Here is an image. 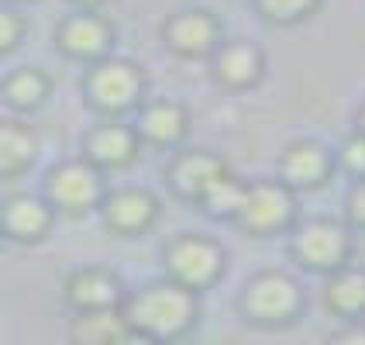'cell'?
<instances>
[{
	"label": "cell",
	"instance_id": "5bb4252c",
	"mask_svg": "<svg viewBox=\"0 0 365 345\" xmlns=\"http://www.w3.org/2000/svg\"><path fill=\"white\" fill-rule=\"evenodd\" d=\"M227 163L214 152H203V149H193V152H180L173 163L165 166V183L169 190L180 197V201H200V194L210 186V183L221 176Z\"/></svg>",
	"mask_w": 365,
	"mask_h": 345
},
{
	"label": "cell",
	"instance_id": "cb8c5ba5",
	"mask_svg": "<svg viewBox=\"0 0 365 345\" xmlns=\"http://www.w3.org/2000/svg\"><path fill=\"white\" fill-rule=\"evenodd\" d=\"M28 35V21L18 14L14 7L0 4V56H11L14 49H21V41Z\"/></svg>",
	"mask_w": 365,
	"mask_h": 345
},
{
	"label": "cell",
	"instance_id": "f1b7e54d",
	"mask_svg": "<svg viewBox=\"0 0 365 345\" xmlns=\"http://www.w3.org/2000/svg\"><path fill=\"white\" fill-rule=\"evenodd\" d=\"M110 4H114V0H69L73 11H97V14H101L103 7H110Z\"/></svg>",
	"mask_w": 365,
	"mask_h": 345
},
{
	"label": "cell",
	"instance_id": "277c9868",
	"mask_svg": "<svg viewBox=\"0 0 365 345\" xmlns=\"http://www.w3.org/2000/svg\"><path fill=\"white\" fill-rule=\"evenodd\" d=\"M300 311H304V290L289 273L279 269H265L252 276L242 294V314L259 328L293 325Z\"/></svg>",
	"mask_w": 365,
	"mask_h": 345
},
{
	"label": "cell",
	"instance_id": "ba28073f",
	"mask_svg": "<svg viewBox=\"0 0 365 345\" xmlns=\"http://www.w3.org/2000/svg\"><path fill=\"white\" fill-rule=\"evenodd\" d=\"M293 218H297V201H293V190L283 180L248 183L242 214H238V224L248 235H259V239L279 235L293 224Z\"/></svg>",
	"mask_w": 365,
	"mask_h": 345
},
{
	"label": "cell",
	"instance_id": "603a6c76",
	"mask_svg": "<svg viewBox=\"0 0 365 345\" xmlns=\"http://www.w3.org/2000/svg\"><path fill=\"white\" fill-rule=\"evenodd\" d=\"M255 4L265 14V21L272 24H297V21L310 18L317 7V0H255Z\"/></svg>",
	"mask_w": 365,
	"mask_h": 345
},
{
	"label": "cell",
	"instance_id": "484cf974",
	"mask_svg": "<svg viewBox=\"0 0 365 345\" xmlns=\"http://www.w3.org/2000/svg\"><path fill=\"white\" fill-rule=\"evenodd\" d=\"M348 218L365 228V180H359L348 194Z\"/></svg>",
	"mask_w": 365,
	"mask_h": 345
},
{
	"label": "cell",
	"instance_id": "4fadbf2b",
	"mask_svg": "<svg viewBox=\"0 0 365 345\" xmlns=\"http://www.w3.org/2000/svg\"><path fill=\"white\" fill-rule=\"evenodd\" d=\"M142 152V139L135 131V124H124L118 118H107V121L93 124L86 135H83V159L93 163L97 169H124L138 159Z\"/></svg>",
	"mask_w": 365,
	"mask_h": 345
},
{
	"label": "cell",
	"instance_id": "44dd1931",
	"mask_svg": "<svg viewBox=\"0 0 365 345\" xmlns=\"http://www.w3.org/2000/svg\"><path fill=\"white\" fill-rule=\"evenodd\" d=\"M324 304L338 318H362L365 314V269H338L331 273L324 290Z\"/></svg>",
	"mask_w": 365,
	"mask_h": 345
},
{
	"label": "cell",
	"instance_id": "4316f807",
	"mask_svg": "<svg viewBox=\"0 0 365 345\" xmlns=\"http://www.w3.org/2000/svg\"><path fill=\"white\" fill-rule=\"evenodd\" d=\"M327 345H365V325H348L341 331H334Z\"/></svg>",
	"mask_w": 365,
	"mask_h": 345
},
{
	"label": "cell",
	"instance_id": "30bf717a",
	"mask_svg": "<svg viewBox=\"0 0 365 345\" xmlns=\"http://www.w3.org/2000/svg\"><path fill=\"white\" fill-rule=\"evenodd\" d=\"M124 284L121 276L107 266H80L62 280V301L73 314L83 311H110L124 304Z\"/></svg>",
	"mask_w": 365,
	"mask_h": 345
},
{
	"label": "cell",
	"instance_id": "5b68a950",
	"mask_svg": "<svg viewBox=\"0 0 365 345\" xmlns=\"http://www.w3.org/2000/svg\"><path fill=\"white\" fill-rule=\"evenodd\" d=\"M224 266H227V256H224L221 242H214L210 235L186 231L165 245V280L186 286L193 294H203L217 284Z\"/></svg>",
	"mask_w": 365,
	"mask_h": 345
},
{
	"label": "cell",
	"instance_id": "ffe728a7",
	"mask_svg": "<svg viewBox=\"0 0 365 345\" xmlns=\"http://www.w3.org/2000/svg\"><path fill=\"white\" fill-rule=\"evenodd\" d=\"M124 321L121 307H110V311H83L73 314L69 321V342L73 345H114L124 335Z\"/></svg>",
	"mask_w": 365,
	"mask_h": 345
},
{
	"label": "cell",
	"instance_id": "83f0119b",
	"mask_svg": "<svg viewBox=\"0 0 365 345\" xmlns=\"http://www.w3.org/2000/svg\"><path fill=\"white\" fill-rule=\"evenodd\" d=\"M114 345H163V342L148 339V335H142V331H135V328H124V335H121V339H118Z\"/></svg>",
	"mask_w": 365,
	"mask_h": 345
},
{
	"label": "cell",
	"instance_id": "8fae6325",
	"mask_svg": "<svg viewBox=\"0 0 365 345\" xmlns=\"http://www.w3.org/2000/svg\"><path fill=\"white\" fill-rule=\"evenodd\" d=\"M56 211L41 194H7L0 201V235L18 245H38L52 235Z\"/></svg>",
	"mask_w": 365,
	"mask_h": 345
},
{
	"label": "cell",
	"instance_id": "7a4b0ae2",
	"mask_svg": "<svg viewBox=\"0 0 365 345\" xmlns=\"http://www.w3.org/2000/svg\"><path fill=\"white\" fill-rule=\"evenodd\" d=\"M148 76L135 59L107 56L86 66L83 73V101L103 118H121L128 111L142 107Z\"/></svg>",
	"mask_w": 365,
	"mask_h": 345
},
{
	"label": "cell",
	"instance_id": "1f68e13d",
	"mask_svg": "<svg viewBox=\"0 0 365 345\" xmlns=\"http://www.w3.org/2000/svg\"><path fill=\"white\" fill-rule=\"evenodd\" d=\"M0 249H4V235H0Z\"/></svg>",
	"mask_w": 365,
	"mask_h": 345
},
{
	"label": "cell",
	"instance_id": "9a60e30c",
	"mask_svg": "<svg viewBox=\"0 0 365 345\" xmlns=\"http://www.w3.org/2000/svg\"><path fill=\"white\" fill-rule=\"evenodd\" d=\"M331 152H327L321 142H310V139H300V142H289L279 156V173H283V183L289 190H314V186H324L327 176H331Z\"/></svg>",
	"mask_w": 365,
	"mask_h": 345
},
{
	"label": "cell",
	"instance_id": "8992f818",
	"mask_svg": "<svg viewBox=\"0 0 365 345\" xmlns=\"http://www.w3.org/2000/svg\"><path fill=\"white\" fill-rule=\"evenodd\" d=\"M289 256L310 273H338L348 266L351 239L338 221L317 218V221H307L297 228V235L289 242Z\"/></svg>",
	"mask_w": 365,
	"mask_h": 345
},
{
	"label": "cell",
	"instance_id": "f546056e",
	"mask_svg": "<svg viewBox=\"0 0 365 345\" xmlns=\"http://www.w3.org/2000/svg\"><path fill=\"white\" fill-rule=\"evenodd\" d=\"M359 128H362V135H365V107L359 111Z\"/></svg>",
	"mask_w": 365,
	"mask_h": 345
},
{
	"label": "cell",
	"instance_id": "2e32d148",
	"mask_svg": "<svg viewBox=\"0 0 365 345\" xmlns=\"http://www.w3.org/2000/svg\"><path fill=\"white\" fill-rule=\"evenodd\" d=\"M135 131L142 145H159V149L180 145L190 131V111L180 101H148L138 107Z\"/></svg>",
	"mask_w": 365,
	"mask_h": 345
},
{
	"label": "cell",
	"instance_id": "7402d4cb",
	"mask_svg": "<svg viewBox=\"0 0 365 345\" xmlns=\"http://www.w3.org/2000/svg\"><path fill=\"white\" fill-rule=\"evenodd\" d=\"M245 194H248V183H242L231 169H224L221 176L200 194V201L197 204H200L210 218H231V221H238Z\"/></svg>",
	"mask_w": 365,
	"mask_h": 345
},
{
	"label": "cell",
	"instance_id": "d6986e66",
	"mask_svg": "<svg viewBox=\"0 0 365 345\" xmlns=\"http://www.w3.org/2000/svg\"><path fill=\"white\" fill-rule=\"evenodd\" d=\"M0 97L11 111L31 114V111L45 107L48 97H52V76L38 66H18L0 80Z\"/></svg>",
	"mask_w": 365,
	"mask_h": 345
},
{
	"label": "cell",
	"instance_id": "6da1fadb",
	"mask_svg": "<svg viewBox=\"0 0 365 345\" xmlns=\"http://www.w3.org/2000/svg\"><path fill=\"white\" fill-rule=\"evenodd\" d=\"M121 314L128 328H135L163 345H173L182 335H190L193 325L200 321V294L173 284V280H155V284L128 290Z\"/></svg>",
	"mask_w": 365,
	"mask_h": 345
},
{
	"label": "cell",
	"instance_id": "52a82bcc",
	"mask_svg": "<svg viewBox=\"0 0 365 345\" xmlns=\"http://www.w3.org/2000/svg\"><path fill=\"white\" fill-rule=\"evenodd\" d=\"M56 49L59 56L76 62H97L107 59L114 41H118V31H114V21L107 14H97V11H73L56 24Z\"/></svg>",
	"mask_w": 365,
	"mask_h": 345
},
{
	"label": "cell",
	"instance_id": "ac0fdd59",
	"mask_svg": "<svg viewBox=\"0 0 365 345\" xmlns=\"http://www.w3.org/2000/svg\"><path fill=\"white\" fill-rule=\"evenodd\" d=\"M38 159V135L24 118H0V183L24 176Z\"/></svg>",
	"mask_w": 365,
	"mask_h": 345
},
{
	"label": "cell",
	"instance_id": "7c38bea8",
	"mask_svg": "<svg viewBox=\"0 0 365 345\" xmlns=\"http://www.w3.org/2000/svg\"><path fill=\"white\" fill-rule=\"evenodd\" d=\"M163 41L173 56L182 59H200L210 56L221 45V21L203 7H190L180 14H169L163 21Z\"/></svg>",
	"mask_w": 365,
	"mask_h": 345
},
{
	"label": "cell",
	"instance_id": "9c48e42d",
	"mask_svg": "<svg viewBox=\"0 0 365 345\" xmlns=\"http://www.w3.org/2000/svg\"><path fill=\"white\" fill-rule=\"evenodd\" d=\"M159 214H163V204L145 186H118V190H107V197L101 201L103 228L118 239L145 235L159 221Z\"/></svg>",
	"mask_w": 365,
	"mask_h": 345
},
{
	"label": "cell",
	"instance_id": "d4e9b609",
	"mask_svg": "<svg viewBox=\"0 0 365 345\" xmlns=\"http://www.w3.org/2000/svg\"><path fill=\"white\" fill-rule=\"evenodd\" d=\"M341 163H345V169L351 173V176L365 180V135L362 131L351 135V139L341 145Z\"/></svg>",
	"mask_w": 365,
	"mask_h": 345
},
{
	"label": "cell",
	"instance_id": "3957f363",
	"mask_svg": "<svg viewBox=\"0 0 365 345\" xmlns=\"http://www.w3.org/2000/svg\"><path fill=\"white\" fill-rule=\"evenodd\" d=\"M41 197L52 204L56 214L86 218L90 211H101V201L107 197V183L97 166L76 156V159H62L45 173Z\"/></svg>",
	"mask_w": 365,
	"mask_h": 345
},
{
	"label": "cell",
	"instance_id": "4dcf8cb0",
	"mask_svg": "<svg viewBox=\"0 0 365 345\" xmlns=\"http://www.w3.org/2000/svg\"><path fill=\"white\" fill-rule=\"evenodd\" d=\"M14 4H31V0H14Z\"/></svg>",
	"mask_w": 365,
	"mask_h": 345
},
{
	"label": "cell",
	"instance_id": "e0dca14e",
	"mask_svg": "<svg viewBox=\"0 0 365 345\" xmlns=\"http://www.w3.org/2000/svg\"><path fill=\"white\" fill-rule=\"evenodd\" d=\"M265 56L262 49H255L252 41L235 39V41H221L214 49V76L221 86H231V90H245L262 76Z\"/></svg>",
	"mask_w": 365,
	"mask_h": 345
}]
</instances>
